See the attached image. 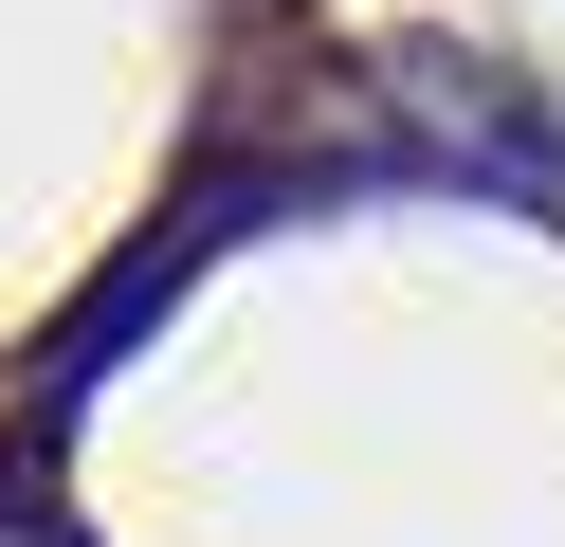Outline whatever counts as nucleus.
I'll list each match as a JSON object with an SVG mask.
<instances>
[{"label": "nucleus", "mask_w": 565, "mask_h": 547, "mask_svg": "<svg viewBox=\"0 0 565 547\" xmlns=\"http://www.w3.org/2000/svg\"><path fill=\"white\" fill-rule=\"evenodd\" d=\"M383 92L438 128L456 201H529V219H565V109H547V73L456 55V36H402V55H383Z\"/></svg>", "instance_id": "f257e3e1"}]
</instances>
